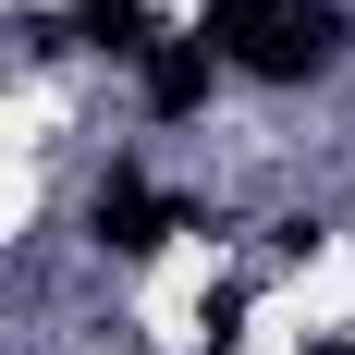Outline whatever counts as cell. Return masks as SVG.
Instances as JSON below:
<instances>
[{
	"instance_id": "cell-3",
	"label": "cell",
	"mask_w": 355,
	"mask_h": 355,
	"mask_svg": "<svg viewBox=\"0 0 355 355\" xmlns=\"http://www.w3.org/2000/svg\"><path fill=\"white\" fill-rule=\"evenodd\" d=\"M147 110H159V123L209 110V49H196V37H159V49H147Z\"/></svg>"
},
{
	"instance_id": "cell-5",
	"label": "cell",
	"mask_w": 355,
	"mask_h": 355,
	"mask_svg": "<svg viewBox=\"0 0 355 355\" xmlns=\"http://www.w3.org/2000/svg\"><path fill=\"white\" fill-rule=\"evenodd\" d=\"M196 331H209V355H233V331H245V282H220V294H209V319H196Z\"/></svg>"
},
{
	"instance_id": "cell-4",
	"label": "cell",
	"mask_w": 355,
	"mask_h": 355,
	"mask_svg": "<svg viewBox=\"0 0 355 355\" xmlns=\"http://www.w3.org/2000/svg\"><path fill=\"white\" fill-rule=\"evenodd\" d=\"M73 37H86V49L147 62V49H159V12H147V0H86V12H73Z\"/></svg>"
},
{
	"instance_id": "cell-1",
	"label": "cell",
	"mask_w": 355,
	"mask_h": 355,
	"mask_svg": "<svg viewBox=\"0 0 355 355\" xmlns=\"http://www.w3.org/2000/svg\"><path fill=\"white\" fill-rule=\"evenodd\" d=\"M196 49L270 73V86H306V73H331V49H343V0H209Z\"/></svg>"
},
{
	"instance_id": "cell-6",
	"label": "cell",
	"mask_w": 355,
	"mask_h": 355,
	"mask_svg": "<svg viewBox=\"0 0 355 355\" xmlns=\"http://www.w3.org/2000/svg\"><path fill=\"white\" fill-rule=\"evenodd\" d=\"M319 355H355V343H319Z\"/></svg>"
},
{
	"instance_id": "cell-2",
	"label": "cell",
	"mask_w": 355,
	"mask_h": 355,
	"mask_svg": "<svg viewBox=\"0 0 355 355\" xmlns=\"http://www.w3.org/2000/svg\"><path fill=\"white\" fill-rule=\"evenodd\" d=\"M172 196H159V184H147V172H110L98 184V245H123V257H159V245H172Z\"/></svg>"
}]
</instances>
